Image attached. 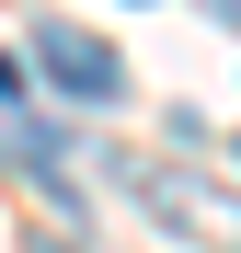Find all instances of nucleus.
<instances>
[{
	"label": "nucleus",
	"mask_w": 241,
	"mask_h": 253,
	"mask_svg": "<svg viewBox=\"0 0 241 253\" xmlns=\"http://www.w3.org/2000/svg\"><path fill=\"white\" fill-rule=\"evenodd\" d=\"M34 69H46L69 104H127V58H115L103 35H80V23H34Z\"/></svg>",
	"instance_id": "nucleus-1"
}]
</instances>
